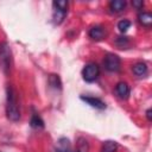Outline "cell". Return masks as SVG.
Wrapping results in <instances>:
<instances>
[{
  "mask_svg": "<svg viewBox=\"0 0 152 152\" xmlns=\"http://www.w3.org/2000/svg\"><path fill=\"white\" fill-rule=\"evenodd\" d=\"M6 115L11 121H18L20 119V109L18 104V95L12 86L6 88Z\"/></svg>",
  "mask_w": 152,
  "mask_h": 152,
  "instance_id": "1",
  "label": "cell"
},
{
  "mask_svg": "<svg viewBox=\"0 0 152 152\" xmlns=\"http://www.w3.org/2000/svg\"><path fill=\"white\" fill-rule=\"evenodd\" d=\"M12 50L8 43L0 44V70L4 74H8L12 68Z\"/></svg>",
  "mask_w": 152,
  "mask_h": 152,
  "instance_id": "2",
  "label": "cell"
},
{
  "mask_svg": "<svg viewBox=\"0 0 152 152\" xmlns=\"http://www.w3.org/2000/svg\"><path fill=\"white\" fill-rule=\"evenodd\" d=\"M68 6L69 2L68 1H53L52 2V7H53V12H52V20L56 25H59L68 12Z\"/></svg>",
  "mask_w": 152,
  "mask_h": 152,
  "instance_id": "3",
  "label": "cell"
},
{
  "mask_svg": "<svg viewBox=\"0 0 152 152\" xmlns=\"http://www.w3.org/2000/svg\"><path fill=\"white\" fill-rule=\"evenodd\" d=\"M100 75V66L96 63H88L84 65V68L82 69V77L86 82H94L97 80Z\"/></svg>",
  "mask_w": 152,
  "mask_h": 152,
  "instance_id": "4",
  "label": "cell"
},
{
  "mask_svg": "<svg viewBox=\"0 0 152 152\" xmlns=\"http://www.w3.org/2000/svg\"><path fill=\"white\" fill-rule=\"evenodd\" d=\"M103 64H104V68L106 70L110 71V72H116L120 70V66H121V59L118 55H114V53H107L104 59H103Z\"/></svg>",
  "mask_w": 152,
  "mask_h": 152,
  "instance_id": "5",
  "label": "cell"
},
{
  "mask_svg": "<svg viewBox=\"0 0 152 152\" xmlns=\"http://www.w3.org/2000/svg\"><path fill=\"white\" fill-rule=\"evenodd\" d=\"M80 99L82 101H84L86 103H88L90 107L93 108H96V109H104L106 108V103L99 99V97H94V96H84V95H81Z\"/></svg>",
  "mask_w": 152,
  "mask_h": 152,
  "instance_id": "6",
  "label": "cell"
},
{
  "mask_svg": "<svg viewBox=\"0 0 152 152\" xmlns=\"http://www.w3.org/2000/svg\"><path fill=\"white\" fill-rule=\"evenodd\" d=\"M88 33H89V37L91 39H94V40H101L106 36L104 28L102 26H100V25H95V26L90 27V30H89Z\"/></svg>",
  "mask_w": 152,
  "mask_h": 152,
  "instance_id": "7",
  "label": "cell"
},
{
  "mask_svg": "<svg viewBox=\"0 0 152 152\" xmlns=\"http://www.w3.org/2000/svg\"><path fill=\"white\" fill-rule=\"evenodd\" d=\"M115 93H116V95H118L120 99L126 100V99H128V96H129L131 89H129V87H128V84H127L126 82H119V83L116 84V87H115Z\"/></svg>",
  "mask_w": 152,
  "mask_h": 152,
  "instance_id": "8",
  "label": "cell"
},
{
  "mask_svg": "<svg viewBox=\"0 0 152 152\" xmlns=\"http://www.w3.org/2000/svg\"><path fill=\"white\" fill-rule=\"evenodd\" d=\"M56 152H71V147H70V141L66 138H61L58 139L57 144H56Z\"/></svg>",
  "mask_w": 152,
  "mask_h": 152,
  "instance_id": "9",
  "label": "cell"
},
{
  "mask_svg": "<svg viewBox=\"0 0 152 152\" xmlns=\"http://www.w3.org/2000/svg\"><path fill=\"white\" fill-rule=\"evenodd\" d=\"M132 70H133V74H134V75H137V76H139V77H142V76H145V75L147 74L148 68H147L146 63H144V62H138V63H135V64L132 66Z\"/></svg>",
  "mask_w": 152,
  "mask_h": 152,
  "instance_id": "10",
  "label": "cell"
},
{
  "mask_svg": "<svg viewBox=\"0 0 152 152\" xmlns=\"http://www.w3.org/2000/svg\"><path fill=\"white\" fill-rule=\"evenodd\" d=\"M138 21L145 27H151V25H152V15H151V13L140 12L138 14Z\"/></svg>",
  "mask_w": 152,
  "mask_h": 152,
  "instance_id": "11",
  "label": "cell"
},
{
  "mask_svg": "<svg viewBox=\"0 0 152 152\" xmlns=\"http://www.w3.org/2000/svg\"><path fill=\"white\" fill-rule=\"evenodd\" d=\"M126 5L127 4H126L125 0H113V1L109 2V8H110L112 12L118 13V12L124 11L126 8Z\"/></svg>",
  "mask_w": 152,
  "mask_h": 152,
  "instance_id": "12",
  "label": "cell"
},
{
  "mask_svg": "<svg viewBox=\"0 0 152 152\" xmlns=\"http://www.w3.org/2000/svg\"><path fill=\"white\" fill-rule=\"evenodd\" d=\"M48 82H49V86L51 87V88H53V89H58V90H61L62 89V81H61V78H59V76L57 75V74H51V75H49V80H48Z\"/></svg>",
  "mask_w": 152,
  "mask_h": 152,
  "instance_id": "13",
  "label": "cell"
},
{
  "mask_svg": "<svg viewBox=\"0 0 152 152\" xmlns=\"http://www.w3.org/2000/svg\"><path fill=\"white\" fill-rule=\"evenodd\" d=\"M30 126L32 128H36V129H40V128H44V121L43 119L37 114V113H33L32 116H31V120H30Z\"/></svg>",
  "mask_w": 152,
  "mask_h": 152,
  "instance_id": "14",
  "label": "cell"
},
{
  "mask_svg": "<svg viewBox=\"0 0 152 152\" xmlns=\"http://www.w3.org/2000/svg\"><path fill=\"white\" fill-rule=\"evenodd\" d=\"M118 142L114 140H106L101 146V152H116Z\"/></svg>",
  "mask_w": 152,
  "mask_h": 152,
  "instance_id": "15",
  "label": "cell"
},
{
  "mask_svg": "<svg viewBox=\"0 0 152 152\" xmlns=\"http://www.w3.org/2000/svg\"><path fill=\"white\" fill-rule=\"evenodd\" d=\"M131 25H132V23H131L129 20L122 19V20H120V21L118 23V28H119V31H120L121 33H125V32H127V30L131 27Z\"/></svg>",
  "mask_w": 152,
  "mask_h": 152,
  "instance_id": "16",
  "label": "cell"
},
{
  "mask_svg": "<svg viewBox=\"0 0 152 152\" xmlns=\"http://www.w3.org/2000/svg\"><path fill=\"white\" fill-rule=\"evenodd\" d=\"M128 38L127 37H116V39H115V44L119 46V48H125V46H127L128 45Z\"/></svg>",
  "mask_w": 152,
  "mask_h": 152,
  "instance_id": "17",
  "label": "cell"
},
{
  "mask_svg": "<svg viewBox=\"0 0 152 152\" xmlns=\"http://www.w3.org/2000/svg\"><path fill=\"white\" fill-rule=\"evenodd\" d=\"M132 5L135 7V8H138V10H140V8H142V6H144V1L142 0H133L132 1Z\"/></svg>",
  "mask_w": 152,
  "mask_h": 152,
  "instance_id": "18",
  "label": "cell"
},
{
  "mask_svg": "<svg viewBox=\"0 0 152 152\" xmlns=\"http://www.w3.org/2000/svg\"><path fill=\"white\" fill-rule=\"evenodd\" d=\"M146 118H147L148 121H152V109L151 108H148L146 110Z\"/></svg>",
  "mask_w": 152,
  "mask_h": 152,
  "instance_id": "19",
  "label": "cell"
},
{
  "mask_svg": "<svg viewBox=\"0 0 152 152\" xmlns=\"http://www.w3.org/2000/svg\"><path fill=\"white\" fill-rule=\"evenodd\" d=\"M71 152H72V151H71ZM76 152H80V151H76Z\"/></svg>",
  "mask_w": 152,
  "mask_h": 152,
  "instance_id": "20",
  "label": "cell"
}]
</instances>
